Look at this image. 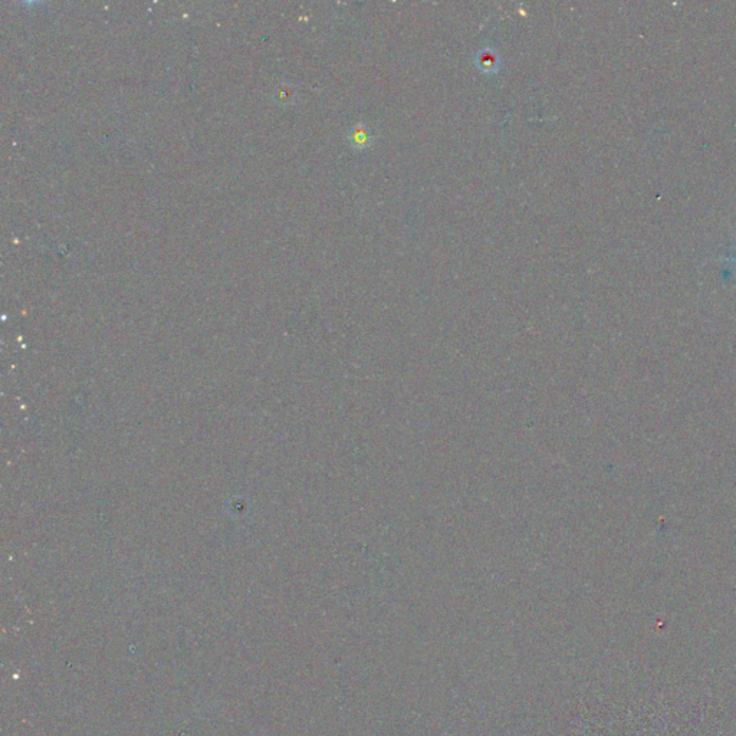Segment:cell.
I'll list each match as a JSON object with an SVG mask.
<instances>
[{"mask_svg":"<svg viewBox=\"0 0 736 736\" xmlns=\"http://www.w3.org/2000/svg\"><path fill=\"white\" fill-rule=\"evenodd\" d=\"M374 140V135H372V131L370 130V127H367L366 124L359 122L357 125H354V129L350 134V143L354 148L357 150H364L367 148L368 146H371Z\"/></svg>","mask_w":736,"mask_h":736,"instance_id":"1","label":"cell"},{"mask_svg":"<svg viewBox=\"0 0 736 736\" xmlns=\"http://www.w3.org/2000/svg\"><path fill=\"white\" fill-rule=\"evenodd\" d=\"M476 65L483 72H496L499 68V56L492 48H483L476 55Z\"/></svg>","mask_w":736,"mask_h":736,"instance_id":"2","label":"cell"},{"mask_svg":"<svg viewBox=\"0 0 736 736\" xmlns=\"http://www.w3.org/2000/svg\"><path fill=\"white\" fill-rule=\"evenodd\" d=\"M731 262H733L736 265V259H731Z\"/></svg>","mask_w":736,"mask_h":736,"instance_id":"3","label":"cell"}]
</instances>
